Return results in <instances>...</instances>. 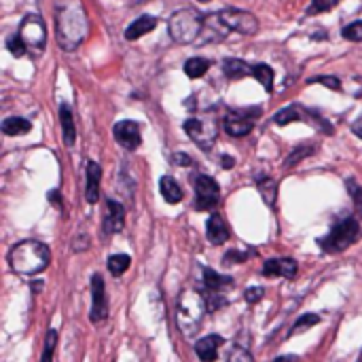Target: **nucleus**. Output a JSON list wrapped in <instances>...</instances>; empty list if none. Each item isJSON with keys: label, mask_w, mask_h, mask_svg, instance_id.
<instances>
[{"label": "nucleus", "mask_w": 362, "mask_h": 362, "mask_svg": "<svg viewBox=\"0 0 362 362\" xmlns=\"http://www.w3.org/2000/svg\"><path fill=\"white\" fill-rule=\"evenodd\" d=\"M56 30L58 43L66 51H75L89 32L87 13L81 0H58L56 5Z\"/></svg>", "instance_id": "obj_1"}, {"label": "nucleus", "mask_w": 362, "mask_h": 362, "mask_svg": "<svg viewBox=\"0 0 362 362\" xmlns=\"http://www.w3.org/2000/svg\"><path fill=\"white\" fill-rule=\"evenodd\" d=\"M49 261H51L49 248L43 242H37V239L20 242L9 252L11 269L15 273H22V275H39L41 271L47 269Z\"/></svg>", "instance_id": "obj_2"}, {"label": "nucleus", "mask_w": 362, "mask_h": 362, "mask_svg": "<svg viewBox=\"0 0 362 362\" xmlns=\"http://www.w3.org/2000/svg\"><path fill=\"white\" fill-rule=\"evenodd\" d=\"M168 32H170V37H172L176 43H180V45L193 43V41H197L199 35L204 32V18H201L195 9H191V7L178 9V11L170 18V22H168Z\"/></svg>", "instance_id": "obj_3"}, {"label": "nucleus", "mask_w": 362, "mask_h": 362, "mask_svg": "<svg viewBox=\"0 0 362 362\" xmlns=\"http://www.w3.org/2000/svg\"><path fill=\"white\" fill-rule=\"evenodd\" d=\"M358 239H360V225H358V220L345 218V220L337 223V225L330 229V233H328L326 237L318 239V244H320V248H322L324 252L335 254V252L347 250V248H349L351 244H356Z\"/></svg>", "instance_id": "obj_4"}, {"label": "nucleus", "mask_w": 362, "mask_h": 362, "mask_svg": "<svg viewBox=\"0 0 362 362\" xmlns=\"http://www.w3.org/2000/svg\"><path fill=\"white\" fill-rule=\"evenodd\" d=\"M206 309H208V305L201 294L191 292V290L182 292L180 301H178V324L185 335H193L197 330Z\"/></svg>", "instance_id": "obj_5"}, {"label": "nucleus", "mask_w": 362, "mask_h": 362, "mask_svg": "<svg viewBox=\"0 0 362 362\" xmlns=\"http://www.w3.org/2000/svg\"><path fill=\"white\" fill-rule=\"evenodd\" d=\"M20 37H22V41L26 43V47L30 51L41 54L45 49V45H47V28H45L43 18L37 15V13L26 15L22 26H20Z\"/></svg>", "instance_id": "obj_6"}, {"label": "nucleus", "mask_w": 362, "mask_h": 362, "mask_svg": "<svg viewBox=\"0 0 362 362\" xmlns=\"http://www.w3.org/2000/svg\"><path fill=\"white\" fill-rule=\"evenodd\" d=\"M185 132L189 134V138L204 151H210L212 144L216 142V125L214 121L210 119H197V117H191L185 121Z\"/></svg>", "instance_id": "obj_7"}, {"label": "nucleus", "mask_w": 362, "mask_h": 362, "mask_svg": "<svg viewBox=\"0 0 362 362\" xmlns=\"http://www.w3.org/2000/svg\"><path fill=\"white\" fill-rule=\"evenodd\" d=\"M261 115V108L256 111H237V113H227L225 121H223V127L229 136L233 138H242V136H248L254 127V121L256 117Z\"/></svg>", "instance_id": "obj_8"}, {"label": "nucleus", "mask_w": 362, "mask_h": 362, "mask_svg": "<svg viewBox=\"0 0 362 362\" xmlns=\"http://www.w3.org/2000/svg\"><path fill=\"white\" fill-rule=\"evenodd\" d=\"M195 193H197V210H216L220 201V189L212 176H197L195 178Z\"/></svg>", "instance_id": "obj_9"}, {"label": "nucleus", "mask_w": 362, "mask_h": 362, "mask_svg": "<svg viewBox=\"0 0 362 362\" xmlns=\"http://www.w3.org/2000/svg\"><path fill=\"white\" fill-rule=\"evenodd\" d=\"M223 24L231 30V32H239V35H254L258 30V22L252 13L248 11H237V9H227L223 13H218Z\"/></svg>", "instance_id": "obj_10"}, {"label": "nucleus", "mask_w": 362, "mask_h": 362, "mask_svg": "<svg viewBox=\"0 0 362 362\" xmlns=\"http://www.w3.org/2000/svg\"><path fill=\"white\" fill-rule=\"evenodd\" d=\"M106 311H108V303H106V286H104V280L102 275H94L92 277V322H100L106 318Z\"/></svg>", "instance_id": "obj_11"}, {"label": "nucleus", "mask_w": 362, "mask_h": 362, "mask_svg": "<svg viewBox=\"0 0 362 362\" xmlns=\"http://www.w3.org/2000/svg\"><path fill=\"white\" fill-rule=\"evenodd\" d=\"M115 140L127 149V151H136L142 142V136H140V125L136 121H121L115 125Z\"/></svg>", "instance_id": "obj_12"}, {"label": "nucleus", "mask_w": 362, "mask_h": 362, "mask_svg": "<svg viewBox=\"0 0 362 362\" xmlns=\"http://www.w3.org/2000/svg\"><path fill=\"white\" fill-rule=\"evenodd\" d=\"M223 343H225V339L220 335H208L195 343V354L201 362H214Z\"/></svg>", "instance_id": "obj_13"}, {"label": "nucleus", "mask_w": 362, "mask_h": 362, "mask_svg": "<svg viewBox=\"0 0 362 362\" xmlns=\"http://www.w3.org/2000/svg\"><path fill=\"white\" fill-rule=\"evenodd\" d=\"M297 261L294 258H269L263 265V273L265 275H280V277H294L297 275Z\"/></svg>", "instance_id": "obj_14"}, {"label": "nucleus", "mask_w": 362, "mask_h": 362, "mask_svg": "<svg viewBox=\"0 0 362 362\" xmlns=\"http://www.w3.org/2000/svg\"><path fill=\"white\" fill-rule=\"evenodd\" d=\"M206 235H208V239H210V244H225L227 239H229V227H227V223H225V218L220 216V214H212L210 218H208V223H206Z\"/></svg>", "instance_id": "obj_15"}, {"label": "nucleus", "mask_w": 362, "mask_h": 362, "mask_svg": "<svg viewBox=\"0 0 362 362\" xmlns=\"http://www.w3.org/2000/svg\"><path fill=\"white\" fill-rule=\"evenodd\" d=\"M106 218H104V227H106V233H117L123 229L125 225V212H123V206L117 204L115 199H108L106 201Z\"/></svg>", "instance_id": "obj_16"}, {"label": "nucleus", "mask_w": 362, "mask_h": 362, "mask_svg": "<svg viewBox=\"0 0 362 362\" xmlns=\"http://www.w3.org/2000/svg\"><path fill=\"white\" fill-rule=\"evenodd\" d=\"M100 180H102V168L96 161L87 163V187H85V197L89 204H96L100 199Z\"/></svg>", "instance_id": "obj_17"}, {"label": "nucleus", "mask_w": 362, "mask_h": 362, "mask_svg": "<svg viewBox=\"0 0 362 362\" xmlns=\"http://www.w3.org/2000/svg\"><path fill=\"white\" fill-rule=\"evenodd\" d=\"M155 26H157V20H155L153 15H142V18H138L136 22H132V24L127 26L125 39H127V41H138V39H142L144 35L153 32Z\"/></svg>", "instance_id": "obj_18"}, {"label": "nucleus", "mask_w": 362, "mask_h": 362, "mask_svg": "<svg viewBox=\"0 0 362 362\" xmlns=\"http://www.w3.org/2000/svg\"><path fill=\"white\" fill-rule=\"evenodd\" d=\"M223 73H225L227 79L237 81V79H244V77L252 75V68H250L246 62L237 60V58H227V60L223 62Z\"/></svg>", "instance_id": "obj_19"}, {"label": "nucleus", "mask_w": 362, "mask_h": 362, "mask_svg": "<svg viewBox=\"0 0 362 362\" xmlns=\"http://www.w3.org/2000/svg\"><path fill=\"white\" fill-rule=\"evenodd\" d=\"M60 119H62V130H64V144L73 146L77 140V130H75V121H73V111L68 104L60 106Z\"/></svg>", "instance_id": "obj_20"}, {"label": "nucleus", "mask_w": 362, "mask_h": 362, "mask_svg": "<svg viewBox=\"0 0 362 362\" xmlns=\"http://www.w3.org/2000/svg\"><path fill=\"white\" fill-rule=\"evenodd\" d=\"M256 189L261 193V197L265 199L267 206H275L277 199V182L269 176H258L256 178Z\"/></svg>", "instance_id": "obj_21"}, {"label": "nucleus", "mask_w": 362, "mask_h": 362, "mask_svg": "<svg viewBox=\"0 0 362 362\" xmlns=\"http://www.w3.org/2000/svg\"><path fill=\"white\" fill-rule=\"evenodd\" d=\"M32 130V123L24 117H9L3 121V134L7 136H24Z\"/></svg>", "instance_id": "obj_22"}, {"label": "nucleus", "mask_w": 362, "mask_h": 362, "mask_svg": "<svg viewBox=\"0 0 362 362\" xmlns=\"http://www.w3.org/2000/svg\"><path fill=\"white\" fill-rule=\"evenodd\" d=\"M159 189H161V195L168 204H178L182 199V189L178 187V182L170 176H163L161 182H159Z\"/></svg>", "instance_id": "obj_23"}, {"label": "nucleus", "mask_w": 362, "mask_h": 362, "mask_svg": "<svg viewBox=\"0 0 362 362\" xmlns=\"http://www.w3.org/2000/svg\"><path fill=\"white\" fill-rule=\"evenodd\" d=\"M231 284V277H225V275H218L214 269L210 267H204V288L208 292H218L220 288L229 286Z\"/></svg>", "instance_id": "obj_24"}, {"label": "nucleus", "mask_w": 362, "mask_h": 362, "mask_svg": "<svg viewBox=\"0 0 362 362\" xmlns=\"http://www.w3.org/2000/svg\"><path fill=\"white\" fill-rule=\"evenodd\" d=\"M307 119V111L303 113L299 106H288V108H282L280 113H275L273 121L277 125H288V123H294V121H305Z\"/></svg>", "instance_id": "obj_25"}, {"label": "nucleus", "mask_w": 362, "mask_h": 362, "mask_svg": "<svg viewBox=\"0 0 362 362\" xmlns=\"http://www.w3.org/2000/svg\"><path fill=\"white\" fill-rule=\"evenodd\" d=\"M208 68H210V62L208 60H204V58H191L185 64V75L189 79H201L208 73Z\"/></svg>", "instance_id": "obj_26"}, {"label": "nucleus", "mask_w": 362, "mask_h": 362, "mask_svg": "<svg viewBox=\"0 0 362 362\" xmlns=\"http://www.w3.org/2000/svg\"><path fill=\"white\" fill-rule=\"evenodd\" d=\"M252 75L265 87V92H271L273 89V70H271V66H267V64H254L252 66Z\"/></svg>", "instance_id": "obj_27"}, {"label": "nucleus", "mask_w": 362, "mask_h": 362, "mask_svg": "<svg viewBox=\"0 0 362 362\" xmlns=\"http://www.w3.org/2000/svg\"><path fill=\"white\" fill-rule=\"evenodd\" d=\"M130 263H132V258L127 254H113L108 258V269L113 275H121L130 269Z\"/></svg>", "instance_id": "obj_28"}, {"label": "nucleus", "mask_w": 362, "mask_h": 362, "mask_svg": "<svg viewBox=\"0 0 362 362\" xmlns=\"http://www.w3.org/2000/svg\"><path fill=\"white\" fill-rule=\"evenodd\" d=\"M318 322H320V316H318V313H305V316H301V318L294 322L292 335H297V332H301V330H307L309 326H313V324H318Z\"/></svg>", "instance_id": "obj_29"}, {"label": "nucleus", "mask_w": 362, "mask_h": 362, "mask_svg": "<svg viewBox=\"0 0 362 362\" xmlns=\"http://www.w3.org/2000/svg\"><path fill=\"white\" fill-rule=\"evenodd\" d=\"M56 343H58V332L51 328V330L47 332V339H45V349H43V360H41V362H51V360H54Z\"/></svg>", "instance_id": "obj_30"}, {"label": "nucleus", "mask_w": 362, "mask_h": 362, "mask_svg": "<svg viewBox=\"0 0 362 362\" xmlns=\"http://www.w3.org/2000/svg\"><path fill=\"white\" fill-rule=\"evenodd\" d=\"M337 5H339V0H311V7L307 9V15L330 11V9H332V7H337Z\"/></svg>", "instance_id": "obj_31"}, {"label": "nucleus", "mask_w": 362, "mask_h": 362, "mask_svg": "<svg viewBox=\"0 0 362 362\" xmlns=\"http://www.w3.org/2000/svg\"><path fill=\"white\" fill-rule=\"evenodd\" d=\"M309 155H313V146H299V149H294L288 155V159H286V168H292L294 163H299L301 159H305Z\"/></svg>", "instance_id": "obj_32"}, {"label": "nucleus", "mask_w": 362, "mask_h": 362, "mask_svg": "<svg viewBox=\"0 0 362 362\" xmlns=\"http://www.w3.org/2000/svg\"><path fill=\"white\" fill-rule=\"evenodd\" d=\"M343 39L351 41V43H360L362 41V22H354L349 26L343 28Z\"/></svg>", "instance_id": "obj_33"}, {"label": "nucleus", "mask_w": 362, "mask_h": 362, "mask_svg": "<svg viewBox=\"0 0 362 362\" xmlns=\"http://www.w3.org/2000/svg\"><path fill=\"white\" fill-rule=\"evenodd\" d=\"M7 49L11 51V56H15V58H22L24 54H26V43L22 41V37L20 35H15V37H9V41H7Z\"/></svg>", "instance_id": "obj_34"}, {"label": "nucleus", "mask_w": 362, "mask_h": 362, "mask_svg": "<svg viewBox=\"0 0 362 362\" xmlns=\"http://www.w3.org/2000/svg\"><path fill=\"white\" fill-rule=\"evenodd\" d=\"M347 191H349V195H351V199L356 204V210L362 214V187L356 180H347Z\"/></svg>", "instance_id": "obj_35"}, {"label": "nucleus", "mask_w": 362, "mask_h": 362, "mask_svg": "<svg viewBox=\"0 0 362 362\" xmlns=\"http://www.w3.org/2000/svg\"><path fill=\"white\" fill-rule=\"evenodd\" d=\"M229 362H252V356L248 349L244 347H235L231 354H229Z\"/></svg>", "instance_id": "obj_36"}, {"label": "nucleus", "mask_w": 362, "mask_h": 362, "mask_svg": "<svg viewBox=\"0 0 362 362\" xmlns=\"http://www.w3.org/2000/svg\"><path fill=\"white\" fill-rule=\"evenodd\" d=\"M311 83H320V85L330 87V89H335V92L341 89V83H339V79H335V77H320V79H313Z\"/></svg>", "instance_id": "obj_37"}, {"label": "nucleus", "mask_w": 362, "mask_h": 362, "mask_svg": "<svg viewBox=\"0 0 362 362\" xmlns=\"http://www.w3.org/2000/svg\"><path fill=\"white\" fill-rule=\"evenodd\" d=\"M263 292H265V290H263L261 286L248 288V290H246V301H248V303H258V301L263 299Z\"/></svg>", "instance_id": "obj_38"}, {"label": "nucleus", "mask_w": 362, "mask_h": 362, "mask_svg": "<svg viewBox=\"0 0 362 362\" xmlns=\"http://www.w3.org/2000/svg\"><path fill=\"white\" fill-rule=\"evenodd\" d=\"M244 261H246V254H242V252H235L233 250V252H227L225 254V263L227 265H231V263H244Z\"/></svg>", "instance_id": "obj_39"}, {"label": "nucleus", "mask_w": 362, "mask_h": 362, "mask_svg": "<svg viewBox=\"0 0 362 362\" xmlns=\"http://www.w3.org/2000/svg\"><path fill=\"white\" fill-rule=\"evenodd\" d=\"M174 161H176L178 166H191V157H189V155H182V153H176V155H174Z\"/></svg>", "instance_id": "obj_40"}, {"label": "nucleus", "mask_w": 362, "mask_h": 362, "mask_svg": "<svg viewBox=\"0 0 362 362\" xmlns=\"http://www.w3.org/2000/svg\"><path fill=\"white\" fill-rule=\"evenodd\" d=\"M49 201H54V204L62 210V197H60V191H49Z\"/></svg>", "instance_id": "obj_41"}, {"label": "nucleus", "mask_w": 362, "mask_h": 362, "mask_svg": "<svg viewBox=\"0 0 362 362\" xmlns=\"http://www.w3.org/2000/svg\"><path fill=\"white\" fill-rule=\"evenodd\" d=\"M351 130H354V134H356L358 138H362V119H358V121L354 123V127H351Z\"/></svg>", "instance_id": "obj_42"}, {"label": "nucleus", "mask_w": 362, "mask_h": 362, "mask_svg": "<svg viewBox=\"0 0 362 362\" xmlns=\"http://www.w3.org/2000/svg\"><path fill=\"white\" fill-rule=\"evenodd\" d=\"M223 168H225V170H231V168H233V159L225 155V157H223Z\"/></svg>", "instance_id": "obj_43"}, {"label": "nucleus", "mask_w": 362, "mask_h": 362, "mask_svg": "<svg viewBox=\"0 0 362 362\" xmlns=\"http://www.w3.org/2000/svg\"><path fill=\"white\" fill-rule=\"evenodd\" d=\"M297 360V356H282V358H277L275 362H294Z\"/></svg>", "instance_id": "obj_44"}, {"label": "nucleus", "mask_w": 362, "mask_h": 362, "mask_svg": "<svg viewBox=\"0 0 362 362\" xmlns=\"http://www.w3.org/2000/svg\"><path fill=\"white\" fill-rule=\"evenodd\" d=\"M199 3H210V0H199Z\"/></svg>", "instance_id": "obj_45"}]
</instances>
